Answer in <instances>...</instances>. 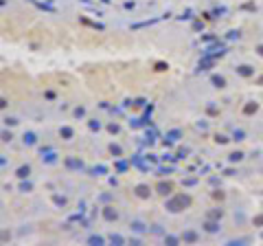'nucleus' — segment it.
Returning <instances> with one entry per match:
<instances>
[{
    "label": "nucleus",
    "mask_w": 263,
    "mask_h": 246,
    "mask_svg": "<svg viewBox=\"0 0 263 246\" xmlns=\"http://www.w3.org/2000/svg\"><path fill=\"white\" fill-rule=\"evenodd\" d=\"M167 244H171V246H173V244H178V240H175V237H171V235H169V237H167Z\"/></svg>",
    "instance_id": "a211bd4d"
},
{
    "label": "nucleus",
    "mask_w": 263,
    "mask_h": 246,
    "mask_svg": "<svg viewBox=\"0 0 263 246\" xmlns=\"http://www.w3.org/2000/svg\"><path fill=\"white\" fill-rule=\"evenodd\" d=\"M103 217H105V220H116L118 213L112 209V207H105V211H103Z\"/></svg>",
    "instance_id": "f03ea898"
},
{
    "label": "nucleus",
    "mask_w": 263,
    "mask_h": 246,
    "mask_svg": "<svg viewBox=\"0 0 263 246\" xmlns=\"http://www.w3.org/2000/svg\"><path fill=\"white\" fill-rule=\"evenodd\" d=\"M59 134H62L64 138H70V136H72V130H70V128H62V132H59Z\"/></svg>",
    "instance_id": "f8f14e48"
},
{
    "label": "nucleus",
    "mask_w": 263,
    "mask_h": 246,
    "mask_svg": "<svg viewBox=\"0 0 263 246\" xmlns=\"http://www.w3.org/2000/svg\"><path fill=\"white\" fill-rule=\"evenodd\" d=\"M24 143H26V145H33V143H35V134H33V132L24 134Z\"/></svg>",
    "instance_id": "0eeeda50"
},
{
    "label": "nucleus",
    "mask_w": 263,
    "mask_h": 246,
    "mask_svg": "<svg viewBox=\"0 0 263 246\" xmlns=\"http://www.w3.org/2000/svg\"><path fill=\"white\" fill-rule=\"evenodd\" d=\"M257 110V106H246V112H248V114H250V112H255Z\"/></svg>",
    "instance_id": "aec40b11"
},
{
    "label": "nucleus",
    "mask_w": 263,
    "mask_h": 246,
    "mask_svg": "<svg viewBox=\"0 0 263 246\" xmlns=\"http://www.w3.org/2000/svg\"><path fill=\"white\" fill-rule=\"evenodd\" d=\"M259 53H261V55H263V46H261V49H259Z\"/></svg>",
    "instance_id": "4be33fe9"
},
{
    "label": "nucleus",
    "mask_w": 263,
    "mask_h": 246,
    "mask_svg": "<svg viewBox=\"0 0 263 246\" xmlns=\"http://www.w3.org/2000/svg\"><path fill=\"white\" fill-rule=\"evenodd\" d=\"M68 165L70 167H81V163H77V160H72V158H68Z\"/></svg>",
    "instance_id": "f3484780"
},
{
    "label": "nucleus",
    "mask_w": 263,
    "mask_h": 246,
    "mask_svg": "<svg viewBox=\"0 0 263 246\" xmlns=\"http://www.w3.org/2000/svg\"><path fill=\"white\" fill-rule=\"evenodd\" d=\"M204 229L208 231V233H215V231H217V224H215V222H206V224H204Z\"/></svg>",
    "instance_id": "1a4fd4ad"
},
{
    "label": "nucleus",
    "mask_w": 263,
    "mask_h": 246,
    "mask_svg": "<svg viewBox=\"0 0 263 246\" xmlns=\"http://www.w3.org/2000/svg\"><path fill=\"white\" fill-rule=\"evenodd\" d=\"M239 75H243V77H250V75H252V68H250V66H239Z\"/></svg>",
    "instance_id": "423d86ee"
},
{
    "label": "nucleus",
    "mask_w": 263,
    "mask_h": 246,
    "mask_svg": "<svg viewBox=\"0 0 263 246\" xmlns=\"http://www.w3.org/2000/svg\"><path fill=\"white\" fill-rule=\"evenodd\" d=\"M213 84H215L217 88H221V86H224L226 81H224V77H217V75H215V77H213Z\"/></svg>",
    "instance_id": "9b49d317"
},
{
    "label": "nucleus",
    "mask_w": 263,
    "mask_h": 246,
    "mask_svg": "<svg viewBox=\"0 0 263 246\" xmlns=\"http://www.w3.org/2000/svg\"><path fill=\"white\" fill-rule=\"evenodd\" d=\"M156 189H158V193H165V196H167L169 191H171V185H169V183H160Z\"/></svg>",
    "instance_id": "20e7f679"
},
{
    "label": "nucleus",
    "mask_w": 263,
    "mask_h": 246,
    "mask_svg": "<svg viewBox=\"0 0 263 246\" xmlns=\"http://www.w3.org/2000/svg\"><path fill=\"white\" fill-rule=\"evenodd\" d=\"M90 244H103V237H99V235H92V237H90Z\"/></svg>",
    "instance_id": "ddd939ff"
},
{
    "label": "nucleus",
    "mask_w": 263,
    "mask_h": 246,
    "mask_svg": "<svg viewBox=\"0 0 263 246\" xmlns=\"http://www.w3.org/2000/svg\"><path fill=\"white\" fill-rule=\"evenodd\" d=\"M241 156H243L241 152H235V154H230V160H241Z\"/></svg>",
    "instance_id": "2eb2a0df"
},
{
    "label": "nucleus",
    "mask_w": 263,
    "mask_h": 246,
    "mask_svg": "<svg viewBox=\"0 0 263 246\" xmlns=\"http://www.w3.org/2000/svg\"><path fill=\"white\" fill-rule=\"evenodd\" d=\"M136 193H138V198H147V196H149V187L138 185V187H136Z\"/></svg>",
    "instance_id": "7ed1b4c3"
},
{
    "label": "nucleus",
    "mask_w": 263,
    "mask_h": 246,
    "mask_svg": "<svg viewBox=\"0 0 263 246\" xmlns=\"http://www.w3.org/2000/svg\"><path fill=\"white\" fill-rule=\"evenodd\" d=\"M189 204H191V198L184 196V193H180V196H175V198H171V200L167 202V209L175 213V211H182L184 207H189Z\"/></svg>",
    "instance_id": "f257e3e1"
},
{
    "label": "nucleus",
    "mask_w": 263,
    "mask_h": 246,
    "mask_svg": "<svg viewBox=\"0 0 263 246\" xmlns=\"http://www.w3.org/2000/svg\"><path fill=\"white\" fill-rule=\"evenodd\" d=\"M110 152L118 156V154H121V147H118V145H112V147H110Z\"/></svg>",
    "instance_id": "dca6fc26"
},
{
    "label": "nucleus",
    "mask_w": 263,
    "mask_h": 246,
    "mask_svg": "<svg viewBox=\"0 0 263 246\" xmlns=\"http://www.w3.org/2000/svg\"><path fill=\"white\" fill-rule=\"evenodd\" d=\"M112 244H123V237H121V235H112Z\"/></svg>",
    "instance_id": "4468645a"
},
{
    "label": "nucleus",
    "mask_w": 263,
    "mask_h": 246,
    "mask_svg": "<svg viewBox=\"0 0 263 246\" xmlns=\"http://www.w3.org/2000/svg\"><path fill=\"white\" fill-rule=\"evenodd\" d=\"M195 240H197V235H195L193 231H186V233H184V242H195Z\"/></svg>",
    "instance_id": "6e6552de"
},
{
    "label": "nucleus",
    "mask_w": 263,
    "mask_h": 246,
    "mask_svg": "<svg viewBox=\"0 0 263 246\" xmlns=\"http://www.w3.org/2000/svg\"><path fill=\"white\" fill-rule=\"evenodd\" d=\"M255 224H263V215H259L257 220H255Z\"/></svg>",
    "instance_id": "412c9836"
},
{
    "label": "nucleus",
    "mask_w": 263,
    "mask_h": 246,
    "mask_svg": "<svg viewBox=\"0 0 263 246\" xmlns=\"http://www.w3.org/2000/svg\"><path fill=\"white\" fill-rule=\"evenodd\" d=\"M31 174V169H29V165H24V167H20V169H18V178H26V176H29Z\"/></svg>",
    "instance_id": "39448f33"
},
{
    "label": "nucleus",
    "mask_w": 263,
    "mask_h": 246,
    "mask_svg": "<svg viewBox=\"0 0 263 246\" xmlns=\"http://www.w3.org/2000/svg\"><path fill=\"white\" fill-rule=\"evenodd\" d=\"M90 128L92 130H99V121H90Z\"/></svg>",
    "instance_id": "6ab92c4d"
},
{
    "label": "nucleus",
    "mask_w": 263,
    "mask_h": 246,
    "mask_svg": "<svg viewBox=\"0 0 263 246\" xmlns=\"http://www.w3.org/2000/svg\"><path fill=\"white\" fill-rule=\"evenodd\" d=\"M167 138H169V141H178V138H180V132H178V130L169 132V134H167Z\"/></svg>",
    "instance_id": "9d476101"
}]
</instances>
